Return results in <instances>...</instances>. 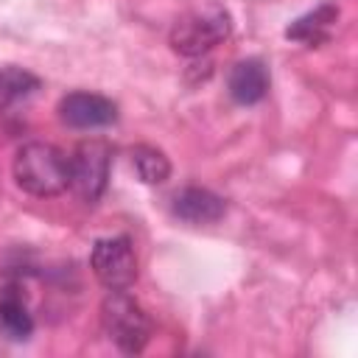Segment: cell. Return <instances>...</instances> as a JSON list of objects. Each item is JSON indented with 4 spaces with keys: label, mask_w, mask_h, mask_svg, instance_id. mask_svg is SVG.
<instances>
[{
    "label": "cell",
    "mask_w": 358,
    "mask_h": 358,
    "mask_svg": "<svg viewBox=\"0 0 358 358\" xmlns=\"http://www.w3.org/2000/svg\"><path fill=\"white\" fill-rule=\"evenodd\" d=\"M112 168V148L103 140H84L70 157V187L84 204H95L106 185Z\"/></svg>",
    "instance_id": "cell-4"
},
{
    "label": "cell",
    "mask_w": 358,
    "mask_h": 358,
    "mask_svg": "<svg viewBox=\"0 0 358 358\" xmlns=\"http://www.w3.org/2000/svg\"><path fill=\"white\" fill-rule=\"evenodd\" d=\"M90 268L106 291H129L137 280V255L126 235L101 238L90 252Z\"/></svg>",
    "instance_id": "cell-5"
},
{
    "label": "cell",
    "mask_w": 358,
    "mask_h": 358,
    "mask_svg": "<svg viewBox=\"0 0 358 358\" xmlns=\"http://www.w3.org/2000/svg\"><path fill=\"white\" fill-rule=\"evenodd\" d=\"M232 34V17L221 6H207L179 17L171 28V48L179 56H204Z\"/></svg>",
    "instance_id": "cell-3"
},
{
    "label": "cell",
    "mask_w": 358,
    "mask_h": 358,
    "mask_svg": "<svg viewBox=\"0 0 358 358\" xmlns=\"http://www.w3.org/2000/svg\"><path fill=\"white\" fill-rule=\"evenodd\" d=\"M227 87H229L232 101H238L243 106L257 103L268 92V70L260 59H243L229 70Z\"/></svg>",
    "instance_id": "cell-8"
},
{
    "label": "cell",
    "mask_w": 358,
    "mask_h": 358,
    "mask_svg": "<svg viewBox=\"0 0 358 358\" xmlns=\"http://www.w3.org/2000/svg\"><path fill=\"white\" fill-rule=\"evenodd\" d=\"M131 168L143 185H162L171 176V159L154 145H134Z\"/></svg>",
    "instance_id": "cell-11"
},
{
    "label": "cell",
    "mask_w": 358,
    "mask_h": 358,
    "mask_svg": "<svg viewBox=\"0 0 358 358\" xmlns=\"http://www.w3.org/2000/svg\"><path fill=\"white\" fill-rule=\"evenodd\" d=\"M171 213L187 224H215L227 213V204L207 187H182L171 199Z\"/></svg>",
    "instance_id": "cell-7"
},
{
    "label": "cell",
    "mask_w": 358,
    "mask_h": 358,
    "mask_svg": "<svg viewBox=\"0 0 358 358\" xmlns=\"http://www.w3.org/2000/svg\"><path fill=\"white\" fill-rule=\"evenodd\" d=\"M14 179L31 196H59L70 187V157L53 143H25L14 157Z\"/></svg>",
    "instance_id": "cell-1"
},
{
    "label": "cell",
    "mask_w": 358,
    "mask_h": 358,
    "mask_svg": "<svg viewBox=\"0 0 358 358\" xmlns=\"http://www.w3.org/2000/svg\"><path fill=\"white\" fill-rule=\"evenodd\" d=\"M101 324L109 341L123 352H140L151 338V319L126 291H109L101 302Z\"/></svg>",
    "instance_id": "cell-2"
},
{
    "label": "cell",
    "mask_w": 358,
    "mask_h": 358,
    "mask_svg": "<svg viewBox=\"0 0 358 358\" xmlns=\"http://www.w3.org/2000/svg\"><path fill=\"white\" fill-rule=\"evenodd\" d=\"M338 20V6L333 3H322L319 8L302 14L299 20H294L288 28H285V36L288 39H296V42H305V45H319L324 39H330V31Z\"/></svg>",
    "instance_id": "cell-9"
},
{
    "label": "cell",
    "mask_w": 358,
    "mask_h": 358,
    "mask_svg": "<svg viewBox=\"0 0 358 358\" xmlns=\"http://www.w3.org/2000/svg\"><path fill=\"white\" fill-rule=\"evenodd\" d=\"M36 90H39V78H36L31 70L14 67V64L0 67V106L25 101V98H31Z\"/></svg>",
    "instance_id": "cell-12"
},
{
    "label": "cell",
    "mask_w": 358,
    "mask_h": 358,
    "mask_svg": "<svg viewBox=\"0 0 358 358\" xmlns=\"http://www.w3.org/2000/svg\"><path fill=\"white\" fill-rule=\"evenodd\" d=\"M59 117L70 129H98L117 120V106L98 92H70L59 101Z\"/></svg>",
    "instance_id": "cell-6"
},
{
    "label": "cell",
    "mask_w": 358,
    "mask_h": 358,
    "mask_svg": "<svg viewBox=\"0 0 358 358\" xmlns=\"http://www.w3.org/2000/svg\"><path fill=\"white\" fill-rule=\"evenodd\" d=\"M0 330L14 341H25L34 333V316L25 305V296L14 285L0 291Z\"/></svg>",
    "instance_id": "cell-10"
}]
</instances>
